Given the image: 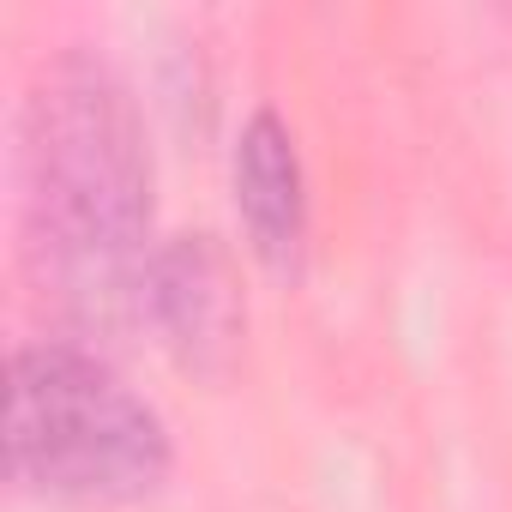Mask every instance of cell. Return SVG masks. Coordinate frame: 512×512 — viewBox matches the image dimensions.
Here are the masks:
<instances>
[{
    "label": "cell",
    "instance_id": "6da1fadb",
    "mask_svg": "<svg viewBox=\"0 0 512 512\" xmlns=\"http://www.w3.org/2000/svg\"><path fill=\"white\" fill-rule=\"evenodd\" d=\"M25 211L37 253L91 302H109L151 229V151L133 97L67 55L25 103Z\"/></svg>",
    "mask_w": 512,
    "mask_h": 512
},
{
    "label": "cell",
    "instance_id": "7a4b0ae2",
    "mask_svg": "<svg viewBox=\"0 0 512 512\" xmlns=\"http://www.w3.org/2000/svg\"><path fill=\"white\" fill-rule=\"evenodd\" d=\"M7 470L61 506H127L163 488V416L97 356L25 344L7 368Z\"/></svg>",
    "mask_w": 512,
    "mask_h": 512
},
{
    "label": "cell",
    "instance_id": "3957f363",
    "mask_svg": "<svg viewBox=\"0 0 512 512\" xmlns=\"http://www.w3.org/2000/svg\"><path fill=\"white\" fill-rule=\"evenodd\" d=\"M145 308L163 332V344L199 368V374H223L235 344H241V290H235V266L211 235H175L163 253L145 260Z\"/></svg>",
    "mask_w": 512,
    "mask_h": 512
},
{
    "label": "cell",
    "instance_id": "277c9868",
    "mask_svg": "<svg viewBox=\"0 0 512 512\" xmlns=\"http://www.w3.org/2000/svg\"><path fill=\"white\" fill-rule=\"evenodd\" d=\"M235 211L247 223V241L266 266L296 272L302 241H308V187H302V157L290 127L260 109L241 127L235 145Z\"/></svg>",
    "mask_w": 512,
    "mask_h": 512
}]
</instances>
